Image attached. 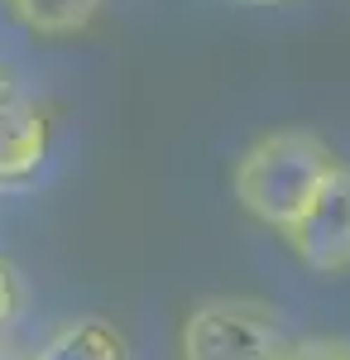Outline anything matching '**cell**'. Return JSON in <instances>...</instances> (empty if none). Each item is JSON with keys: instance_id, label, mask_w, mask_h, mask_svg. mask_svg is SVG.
I'll return each mask as SVG.
<instances>
[{"instance_id": "obj_10", "label": "cell", "mask_w": 350, "mask_h": 360, "mask_svg": "<svg viewBox=\"0 0 350 360\" xmlns=\"http://www.w3.org/2000/svg\"><path fill=\"white\" fill-rule=\"evenodd\" d=\"M0 360H29V356H20V351H10V346H0Z\"/></svg>"}, {"instance_id": "obj_1", "label": "cell", "mask_w": 350, "mask_h": 360, "mask_svg": "<svg viewBox=\"0 0 350 360\" xmlns=\"http://www.w3.org/2000/svg\"><path fill=\"white\" fill-rule=\"evenodd\" d=\"M336 164H341L336 149L317 130H269L235 159L231 188L259 226L288 236L302 221V212L317 202Z\"/></svg>"}, {"instance_id": "obj_9", "label": "cell", "mask_w": 350, "mask_h": 360, "mask_svg": "<svg viewBox=\"0 0 350 360\" xmlns=\"http://www.w3.org/2000/svg\"><path fill=\"white\" fill-rule=\"evenodd\" d=\"M10 96H15V82H10V72L0 68V101H10Z\"/></svg>"}, {"instance_id": "obj_5", "label": "cell", "mask_w": 350, "mask_h": 360, "mask_svg": "<svg viewBox=\"0 0 350 360\" xmlns=\"http://www.w3.org/2000/svg\"><path fill=\"white\" fill-rule=\"evenodd\" d=\"M29 360H130V341L101 317H77L58 327Z\"/></svg>"}, {"instance_id": "obj_4", "label": "cell", "mask_w": 350, "mask_h": 360, "mask_svg": "<svg viewBox=\"0 0 350 360\" xmlns=\"http://www.w3.org/2000/svg\"><path fill=\"white\" fill-rule=\"evenodd\" d=\"M48 144H53V130H48V115L34 101H0V188H20L29 183L44 159H48Z\"/></svg>"}, {"instance_id": "obj_7", "label": "cell", "mask_w": 350, "mask_h": 360, "mask_svg": "<svg viewBox=\"0 0 350 360\" xmlns=\"http://www.w3.org/2000/svg\"><path fill=\"white\" fill-rule=\"evenodd\" d=\"M283 360H350L346 336H293Z\"/></svg>"}, {"instance_id": "obj_8", "label": "cell", "mask_w": 350, "mask_h": 360, "mask_svg": "<svg viewBox=\"0 0 350 360\" xmlns=\"http://www.w3.org/2000/svg\"><path fill=\"white\" fill-rule=\"evenodd\" d=\"M20 307H25V278H20V264L0 255V332L20 317Z\"/></svg>"}, {"instance_id": "obj_6", "label": "cell", "mask_w": 350, "mask_h": 360, "mask_svg": "<svg viewBox=\"0 0 350 360\" xmlns=\"http://www.w3.org/2000/svg\"><path fill=\"white\" fill-rule=\"evenodd\" d=\"M101 5L106 0H5L10 20L25 25L29 34H39V39H72V34H82L96 20Z\"/></svg>"}, {"instance_id": "obj_2", "label": "cell", "mask_w": 350, "mask_h": 360, "mask_svg": "<svg viewBox=\"0 0 350 360\" xmlns=\"http://www.w3.org/2000/svg\"><path fill=\"white\" fill-rule=\"evenodd\" d=\"M293 346L288 322L264 298H202L183 317L178 351L183 360H283Z\"/></svg>"}, {"instance_id": "obj_3", "label": "cell", "mask_w": 350, "mask_h": 360, "mask_svg": "<svg viewBox=\"0 0 350 360\" xmlns=\"http://www.w3.org/2000/svg\"><path fill=\"white\" fill-rule=\"evenodd\" d=\"M288 245L317 274H341V269H350V164L346 159L331 168V178L322 183L317 202L288 231Z\"/></svg>"}]
</instances>
